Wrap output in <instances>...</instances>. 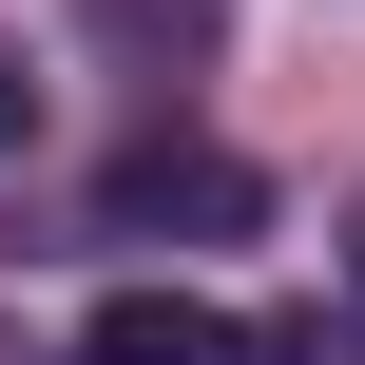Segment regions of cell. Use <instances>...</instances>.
I'll return each mask as SVG.
<instances>
[{
	"mask_svg": "<svg viewBox=\"0 0 365 365\" xmlns=\"http://www.w3.org/2000/svg\"><path fill=\"white\" fill-rule=\"evenodd\" d=\"M96 231H173V250H212V231H250V173L192 154V135H135V154L96 173Z\"/></svg>",
	"mask_w": 365,
	"mask_h": 365,
	"instance_id": "obj_1",
	"label": "cell"
},
{
	"mask_svg": "<svg viewBox=\"0 0 365 365\" xmlns=\"http://www.w3.org/2000/svg\"><path fill=\"white\" fill-rule=\"evenodd\" d=\"M58 365H250V327H231V308H192V289H115Z\"/></svg>",
	"mask_w": 365,
	"mask_h": 365,
	"instance_id": "obj_2",
	"label": "cell"
},
{
	"mask_svg": "<svg viewBox=\"0 0 365 365\" xmlns=\"http://www.w3.org/2000/svg\"><path fill=\"white\" fill-rule=\"evenodd\" d=\"M212 19H231V0H96L115 58H212Z\"/></svg>",
	"mask_w": 365,
	"mask_h": 365,
	"instance_id": "obj_3",
	"label": "cell"
},
{
	"mask_svg": "<svg viewBox=\"0 0 365 365\" xmlns=\"http://www.w3.org/2000/svg\"><path fill=\"white\" fill-rule=\"evenodd\" d=\"M250 365H365V327H327V308H308V327H250Z\"/></svg>",
	"mask_w": 365,
	"mask_h": 365,
	"instance_id": "obj_4",
	"label": "cell"
},
{
	"mask_svg": "<svg viewBox=\"0 0 365 365\" xmlns=\"http://www.w3.org/2000/svg\"><path fill=\"white\" fill-rule=\"evenodd\" d=\"M19 135H38V77H19V38H0V154H19Z\"/></svg>",
	"mask_w": 365,
	"mask_h": 365,
	"instance_id": "obj_5",
	"label": "cell"
},
{
	"mask_svg": "<svg viewBox=\"0 0 365 365\" xmlns=\"http://www.w3.org/2000/svg\"><path fill=\"white\" fill-rule=\"evenodd\" d=\"M346 289H365V212H346Z\"/></svg>",
	"mask_w": 365,
	"mask_h": 365,
	"instance_id": "obj_6",
	"label": "cell"
}]
</instances>
